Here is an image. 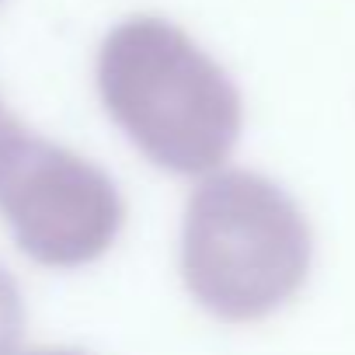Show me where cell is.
Here are the masks:
<instances>
[{
    "label": "cell",
    "mask_w": 355,
    "mask_h": 355,
    "mask_svg": "<svg viewBox=\"0 0 355 355\" xmlns=\"http://www.w3.org/2000/svg\"><path fill=\"white\" fill-rule=\"evenodd\" d=\"M94 80L112 122L160 171L216 174L241 143L244 101L237 84L167 18L132 15L119 21L101 39Z\"/></svg>",
    "instance_id": "6da1fadb"
},
{
    "label": "cell",
    "mask_w": 355,
    "mask_h": 355,
    "mask_svg": "<svg viewBox=\"0 0 355 355\" xmlns=\"http://www.w3.org/2000/svg\"><path fill=\"white\" fill-rule=\"evenodd\" d=\"M313 265V230L272 178L216 171L189 196L182 279L223 324H254L282 310Z\"/></svg>",
    "instance_id": "7a4b0ae2"
},
{
    "label": "cell",
    "mask_w": 355,
    "mask_h": 355,
    "mask_svg": "<svg viewBox=\"0 0 355 355\" xmlns=\"http://www.w3.org/2000/svg\"><path fill=\"white\" fill-rule=\"evenodd\" d=\"M0 216L35 265L84 268L119 241L125 202L98 164L28 132L0 164Z\"/></svg>",
    "instance_id": "3957f363"
},
{
    "label": "cell",
    "mask_w": 355,
    "mask_h": 355,
    "mask_svg": "<svg viewBox=\"0 0 355 355\" xmlns=\"http://www.w3.org/2000/svg\"><path fill=\"white\" fill-rule=\"evenodd\" d=\"M25 334V300L11 272L0 265V355H18Z\"/></svg>",
    "instance_id": "277c9868"
},
{
    "label": "cell",
    "mask_w": 355,
    "mask_h": 355,
    "mask_svg": "<svg viewBox=\"0 0 355 355\" xmlns=\"http://www.w3.org/2000/svg\"><path fill=\"white\" fill-rule=\"evenodd\" d=\"M28 132H32V129H25L21 119L4 105V98H0V164H4V160L15 153V146H18Z\"/></svg>",
    "instance_id": "5b68a950"
},
{
    "label": "cell",
    "mask_w": 355,
    "mask_h": 355,
    "mask_svg": "<svg viewBox=\"0 0 355 355\" xmlns=\"http://www.w3.org/2000/svg\"><path fill=\"white\" fill-rule=\"evenodd\" d=\"M25 355H84V352H70V348H35V352H25Z\"/></svg>",
    "instance_id": "8992f818"
}]
</instances>
